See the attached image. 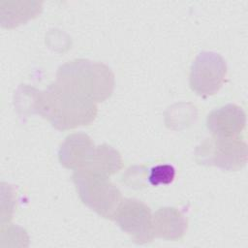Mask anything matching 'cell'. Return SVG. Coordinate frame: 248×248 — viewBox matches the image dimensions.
<instances>
[{"instance_id":"cell-1","label":"cell","mask_w":248,"mask_h":248,"mask_svg":"<svg viewBox=\"0 0 248 248\" xmlns=\"http://www.w3.org/2000/svg\"><path fill=\"white\" fill-rule=\"evenodd\" d=\"M15 107L21 117L39 114L60 131L92 123L98 111L96 103L70 92L56 82L45 90L19 85L15 92Z\"/></svg>"},{"instance_id":"cell-2","label":"cell","mask_w":248,"mask_h":248,"mask_svg":"<svg viewBox=\"0 0 248 248\" xmlns=\"http://www.w3.org/2000/svg\"><path fill=\"white\" fill-rule=\"evenodd\" d=\"M55 82L78 96L99 103L111 96L114 74L102 62L79 58L61 65Z\"/></svg>"},{"instance_id":"cell-3","label":"cell","mask_w":248,"mask_h":248,"mask_svg":"<svg viewBox=\"0 0 248 248\" xmlns=\"http://www.w3.org/2000/svg\"><path fill=\"white\" fill-rule=\"evenodd\" d=\"M72 178L81 202L86 206L106 219L114 220L123 198L108 176L80 169L74 171Z\"/></svg>"},{"instance_id":"cell-4","label":"cell","mask_w":248,"mask_h":248,"mask_svg":"<svg viewBox=\"0 0 248 248\" xmlns=\"http://www.w3.org/2000/svg\"><path fill=\"white\" fill-rule=\"evenodd\" d=\"M200 165L213 166L224 170H238L248 159V147L239 138L212 136L202 141L195 150Z\"/></svg>"},{"instance_id":"cell-5","label":"cell","mask_w":248,"mask_h":248,"mask_svg":"<svg viewBox=\"0 0 248 248\" xmlns=\"http://www.w3.org/2000/svg\"><path fill=\"white\" fill-rule=\"evenodd\" d=\"M227 69V63L220 54L212 51H202L191 66L190 87L202 98L212 96L224 84Z\"/></svg>"},{"instance_id":"cell-6","label":"cell","mask_w":248,"mask_h":248,"mask_svg":"<svg viewBox=\"0 0 248 248\" xmlns=\"http://www.w3.org/2000/svg\"><path fill=\"white\" fill-rule=\"evenodd\" d=\"M114 220L137 244H145L154 238L151 210L137 199H123Z\"/></svg>"},{"instance_id":"cell-7","label":"cell","mask_w":248,"mask_h":248,"mask_svg":"<svg viewBox=\"0 0 248 248\" xmlns=\"http://www.w3.org/2000/svg\"><path fill=\"white\" fill-rule=\"evenodd\" d=\"M245 125L246 114L235 104H228L215 108L206 117V127L215 137L238 138Z\"/></svg>"},{"instance_id":"cell-8","label":"cell","mask_w":248,"mask_h":248,"mask_svg":"<svg viewBox=\"0 0 248 248\" xmlns=\"http://www.w3.org/2000/svg\"><path fill=\"white\" fill-rule=\"evenodd\" d=\"M96 146L92 139L84 133L69 135L61 143L58 157L60 164L71 170H79L87 167L95 152Z\"/></svg>"},{"instance_id":"cell-9","label":"cell","mask_w":248,"mask_h":248,"mask_svg":"<svg viewBox=\"0 0 248 248\" xmlns=\"http://www.w3.org/2000/svg\"><path fill=\"white\" fill-rule=\"evenodd\" d=\"M154 236L167 240H178L186 232L187 218L175 207H160L152 215Z\"/></svg>"},{"instance_id":"cell-10","label":"cell","mask_w":248,"mask_h":248,"mask_svg":"<svg viewBox=\"0 0 248 248\" xmlns=\"http://www.w3.org/2000/svg\"><path fill=\"white\" fill-rule=\"evenodd\" d=\"M43 10L39 1H2L0 3L1 26L14 28L36 17Z\"/></svg>"},{"instance_id":"cell-11","label":"cell","mask_w":248,"mask_h":248,"mask_svg":"<svg viewBox=\"0 0 248 248\" xmlns=\"http://www.w3.org/2000/svg\"><path fill=\"white\" fill-rule=\"evenodd\" d=\"M122 166L123 162L120 153L110 145L104 143L96 146L91 161L84 169L109 176L119 171Z\"/></svg>"},{"instance_id":"cell-12","label":"cell","mask_w":248,"mask_h":248,"mask_svg":"<svg viewBox=\"0 0 248 248\" xmlns=\"http://www.w3.org/2000/svg\"><path fill=\"white\" fill-rule=\"evenodd\" d=\"M175 177V169L173 166L169 164L158 165L151 169L148 177L149 182L153 186H158L160 184H170L173 181Z\"/></svg>"}]
</instances>
